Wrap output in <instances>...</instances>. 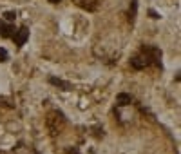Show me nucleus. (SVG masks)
Segmentation results:
<instances>
[{"label":"nucleus","instance_id":"obj_5","mask_svg":"<svg viewBox=\"0 0 181 154\" xmlns=\"http://www.w3.org/2000/svg\"><path fill=\"white\" fill-rule=\"evenodd\" d=\"M136 6H138V2L132 0V6H130V9H129V18H130V20H134V16H136Z\"/></svg>","mask_w":181,"mask_h":154},{"label":"nucleus","instance_id":"obj_1","mask_svg":"<svg viewBox=\"0 0 181 154\" xmlns=\"http://www.w3.org/2000/svg\"><path fill=\"white\" fill-rule=\"evenodd\" d=\"M27 36H29V29H27V27H22L18 33H15V35H13L16 46H24L26 40H27Z\"/></svg>","mask_w":181,"mask_h":154},{"label":"nucleus","instance_id":"obj_2","mask_svg":"<svg viewBox=\"0 0 181 154\" xmlns=\"http://www.w3.org/2000/svg\"><path fill=\"white\" fill-rule=\"evenodd\" d=\"M0 35H2L4 38H7V36H13V35H15V29H13V26H7V24H4V22H0Z\"/></svg>","mask_w":181,"mask_h":154},{"label":"nucleus","instance_id":"obj_6","mask_svg":"<svg viewBox=\"0 0 181 154\" xmlns=\"http://www.w3.org/2000/svg\"><path fill=\"white\" fill-rule=\"evenodd\" d=\"M4 16H6V20H15V16H16V13L15 11H7V13H4Z\"/></svg>","mask_w":181,"mask_h":154},{"label":"nucleus","instance_id":"obj_9","mask_svg":"<svg viewBox=\"0 0 181 154\" xmlns=\"http://www.w3.org/2000/svg\"><path fill=\"white\" fill-rule=\"evenodd\" d=\"M49 2H53V4H58V2H60V0H49Z\"/></svg>","mask_w":181,"mask_h":154},{"label":"nucleus","instance_id":"obj_4","mask_svg":"<svg viewBox=\"0 0 181 154\" xmlns=\"http://www.w3.org/2000/svg\"><path fill=\"white\" fill-rule=\"evenodd\" d=\"M49 82H51V83H54V85H58L60 89H65V91H67V89H71V83H67V82H62V80H58V78H51Z\"/></svg>","mask_w":181,"mask_h":154},{"label":"nucleus","instance_id":"obj_8","mask_svg":"<svg viewBox=\"0 0 181 154\" xmlns=\"http://www.w3.org/2000/svg\"><path fill=\"white\" fill-rule=\"evenodd\" d=\"M149 13H150V16H152V18H157V16H160V15H157V13H156V11H154V9H150V11H149Z\"/></svg>","mask_w":181,"mask_h":154},{"label":"nucleus","instance_id":"obj_3","mask_svg":"<svg viewBox=\"0 0 181 154\" xmlns=\"http://www.w3.org/2000/svg\"><path fill=\"white\" fill-rule=\"evenodd\" d=\"M130 102H132L130 94H127V93H120V94H118V103H120V105H129Z\"/></svg>","mask_w":181,"mask_h":154},{"label":"nucleus","instance_id":"obj_7","mask_svg":"<svg viewBox=\"0 0 181 154\" xmlns=\"http://www.w3.org/2000/svg\"><path fill=\"white\" fill-rule=\"evenodd\" d=\"M6 60H7V51L0 49V62H6Z\"/></svg>","mask_w":181,"mask_h":154}]
</instances>
